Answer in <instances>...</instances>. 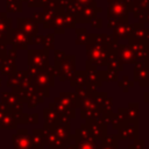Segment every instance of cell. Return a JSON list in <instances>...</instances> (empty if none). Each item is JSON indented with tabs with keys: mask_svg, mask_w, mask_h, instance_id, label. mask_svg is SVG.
<instances>
[{
	"mask_svg": "<svg viewBox=\"0 0 149 149\" xmlns=\"http://www.w3.org/2000/svg\"><path fill=\"white\" fill-rule=\"evenodd\" d=\"M70 85L71 87H74V88L79 86H86V72L74 71L70 78Z\"/></svg>",
	"mask_w": 149,
	"mask_h": 149,
	"instance_id": "cell-16",
	"label": "cell"
},
{
	"mask_svg": "<svg viewBox=\"0 0 149 149\" xmlns=\"http://www.w3.org/2000/svg\"><path fill=\"white\" fill-rule=\"evenodd\" d=\"M132 1H133L134 8L149 10V0H132Z\"/></svg>",
	"mask_w": 149,
	"mask_h": 149,
	"instance_id": "cell-27",
	"label": "cell"
},
{
	"mask_svg": "<svg viewBox=\"0 0 149 149\" xmlns=\"http://www.w3.org/2000/svg\"><path fill=\"white\" fill-rule=\"evenodd\" d=\"M76 149H98V141L94 139H86L74 142Z\"/></svg>",
	"mask_w": 149,
	"mask_h": 149,
	"instance_id": "cell-21",
	"label": "cell"
},
{
	"mask_svg": "<svg viewBox=\"0 0 149 149\" xmlns=\"http://www.w3.org/2000/svg\"><path fill=\"white\" fill-rule=\"evenodd\" d=\"M101 142H102V144H107V146H118L119 140L116 139L115 134H108L107 133L105 135V137L101 140Z\"/></svg>",
	"mask_w": 149,
	"mask_h": 149,
	"instance_id": "cell-26",
	"label": "cell"
},
{
	"mask_svg": "<svg viewBox=\"0 0 149 149\" xmlns=\"http://www.w3.org/2000/svg\"><path fill=\"white\" fill-rule=\"evenodd\" d=\"M80 107V111H93V109H97V108H100L99 105L94 101V99L92 98V94L91 92L81 98H79V106Z\"/></svg>",
	"mask_w": 149,
	"mask_h": 149,
	"instance_id": "cell-15",
	"label": "cell"
},
{
	"mask_svg": "<svg viewBox=\"0 0 149 149\" xmlns=\"http://www.w3.org/2000/svg\"><path fill=\"white\" fill-rule=\"evenodd\" d=\"M86 87L93 92L99 88L104 80H102V71H98L95 66H92L90 64H86Z\"/></svg>",
	"mask_w": 149,
	"mask_h": 149,
	"instance_id": "cell-5",
	"label": "cell"
},
{
	"mask_svg": "<svg viewBox=\"0 0 149 149\" xmlns=\"http://www.w3.org/2000/svg\"><path fill=\"white\" fill-rule=\"evenodd\" d=\"M114 52L118 56L120 63L122 65L125 64H135L136 59L134 56V52L128 43H116L114 45Z\"/></svg>",
	"mask_w": 149,
	"mask_h": 149,
	"instance_id": "cell-6",
	"label": "cell"
},
{
	"mask_svg": "<svg viewBox=\"0 0 149 149\" xmlns=\"http://www.w3.org/2000/svg\"><path fill=\"white\" fill-rule=\"evenodd\" d=\"M90 24H91L92 27L97 28V29H100V28L102 27V19L99 17V16H95V17H93V19L90 21Z\"/></svg>",
	"mask_w": 149,
	"mask_h": 149,
	"instance_id": "cell-31",
	"label": "cell"
},
{
	"mask_svg": "<svg viewBox=\"0 0 149 149\" xmlns=\"http://www.w3.org/2000/svg\"><path fill=\"white\" fill-rule=\"evenodd\" d=\"M90 92H91V91H90L86 86H79V87H76V91H74V93L78 95V98H81V97L88 94Z\"/></svg>",
	"mask_w": 149,
	"mask_h": 149,
	"instance_id": "cell-30",
	"label": "cell"
},
{
	"mask_svg": "<svg viewBox=\"0 0 149 149\" xmlns=\"http://www.w3.org/2000/svg\"><path fill=\"white\" fill-rule=\"evenodd\" d=\"M116 43L111 44V45L100 44V43H87V44H85L86 55H87L86 64H90V65L95 66V68L106 66L107 58H108L109 54L114 52V45Z\"/></svg>",
	"mask_w": 149,
	"mask_h": 149,
	"instance_id": "cell-1",
	"label": "cell"
},
{
	"mask_svg": "<svg viewBox=\"0 0 149 149\" xmlns=\"http://www.w3.org/2000/svg\"><path fill=\"white\" fill-rule=\"evenodd\" d=\"M64 149H76V144H70V143H69Z\"/></svg>",
	"mask_w": 149,
	"mask_h": 149,
	"instance_id": "cell-37",
	"label": "cell"
},
{
	"mask_svg": "<svg viewBox=\"0 0 149 149\" xmlns=\"http://www.w3.org/2000/svg\"><path fill=\"white\" fill-rule=\"evenodd\" d=\"M71 1L76 5L81 6V7H84V6H97L95 0H71Z\"/></svg>",
	"mask_w": 149,
	"mask_h": 149,
	"instance_id": "cell-29",
	"label": "cell"
},
{
	"mask_svg": "<svg viewBox=\"0 0 149 149\" xmlns=\"http://www.w3.org/2000/svg\"><path fill=\"white\" fill-rule=\"evenodd\" d=\"M143 97H144V99H143V100H144V102L149 105V92H144Z\"/></svg>",
	"mask_w": 149,
	"mask_h": 149,
	"instance_id": "cell-35",
	"label": "cell"
},
{
	"mask_svg": "<svg viewBox=\"0 0 149 149\" xmlns=\"http://www.w3.org/2000/svg\"><path fill=\"white\" fill-rule=\"evenodd\" d=\"M133 144H130L128 147V149H144V141L143 140H140L139 137L133 140Z\"/></svg>",
	"mask_w": 149,
	"mask_h": 149,
	"instance_id": "cell-28",
	"label": "cell"
},
{
	"mask_svg": "<svg viewBox=\"0 0 149 149\" xmlns=\"http://www.w3.org/2000/svg\"><path fill=\"white\" fill-rule=\"evenodd\" d=\"M56 65L61 80H70L71 76L76 71V57L73 55H65L62 59L56 61Z\"/></svg>",
	"mask_w": 149,
	"mask_h": 149,
	"instance_id": "cell-3",
	"label": "cell"
},
{
	"mask_svg": "<svg viewBox=\"0 0 149 149\" xmlns=\"http://www.w3.org/2000/svg\"><path fill=\"white\" fill-rule=\"evenodd\" d=\"M86 139H92V137L90 135L87 125L86 123H83V125H80L79 128L76 129L73 140H74V142H77V141H81V140H86Z\"/></svg>",
	"mask_w": 149,
	"mask_h": 149,
	"instance_id": "cell-20",
	"label": "cell"
},
{
	"mask_svg": "<svg viewBox=\"0 0 149 149\" xmlns=\"http://www.w3.org/2000/svg\"><path fill=\"white\" fill-rule=\"evenodd\" d=\"M149 78V65H146L144 62H136L133 71V80L139 83Z\"/></svg>",
	"mask_w": 149,
	"mask_h": 149,
	"instance_id": "cell-14",
	"label": "cell"
},
{
	"mask_svg": "<svg viewBox=\"0 0 149 149\" xmlns=\"http://www.w3.org/2000/svg\"><path fill=\"white\" fill-rule=\"evenodd\" d=\"M91 94H92V98L94 99V101L100 106L104 101H105V99L108 97V93L107 92H99V91H93V92H91Z\"/></svg>",
	"mask_w": 149,
	"mask_h": 149,
	"instance_id": "cell-25",
	"label": "cell"
},
{
	"mask_svg": "<svg viewBox=\"0 0 149 149\" xmlns=\"http://www.w3.org/2000/svg\"><path fill=\"white\" fill-rule=\"evenodd\" d=\"M143 23H149V10L146 13L144 19H143Z\"/></svg>",
	"mask_w": 149,
	"mask_h": 149,
	"instance_id": "cell-36",
	"label": "cell"
},
{
	"mask_svg": "<svg viewBox=\"0 0 149 149\" xmlns=\"http://www.w3.org/2000/svg\"><path fill=\"white\" fill-rule=\"evenodd\" d=\"M102 8L98 6H84L80 7L79 10L73 15L76 21L79 23H90V21L97 16L98 13H101Z\"/></svg>",
	"mask_w": 149,
	"mask_h": 149,
	"instance_id": "cell-8",
	"label": "cell"
},
{
	"mask_svg": "<svg viewBox=\"0 0 149 149\" xmlns=\"http://www.w3.org/2000/svg\"><path fill=\"white\" fill-rule=\"evenodd\" d=\"M58 113H63L70 109H76L79 106V98L74 92H63L55 101Z\"/></svg>",
	"mask_w": 149,
	"mask_h": 149,
	"instance_id": "cell-4",
	"label": "cell"
},
{
	"mask_svg": "<svg viewBox=\"0 0 149 149\" xmlns=\"http://www.w3.org/2000/svg\"><path fill=\"white\" fill-rule=\"evenodd\" d=\"M107 16L119 21H128V14L134 10L132 0H107Z\"/></svg>",
	"mask_w": 149,
	"mask_h": 149,
	"instance_id": "cell-2",
	"label": "cell"
},
{
	"mask_svg": "<svg viewBox=\"0 0 149 149\" xmlns=\"http://www.w3.org/2000/svg\"><path fill=\"white\" fill-rule=\"evenodd\" d=\"M74 31L77 34L76 44L84 45V44H87V43L92 42V35L93 34H88L85 28H74Z\"/></svg>",
	"mask_w": 149,
	"mask_h": 149,
	"instance_id": "cell-17",
	"label": "cell"
},
{
	"mask_svg": "<svg viewBox=\"0 0 149 149\" xmlns=\"http://www.w3.org/2000/svg\"><path fill=\"white\" fill-rule=\"evenodd\" d=\"M98 149H118V146H107V144H99Z\"/></svg>",
	"mask_w": 149,
	"mask_h": 149,
	"instance_id": "cell-33",
	"label": "cell"
},
{
	"mask_svg": "<svg viewBox=\"0 0 149 149\" xmlns=\"http://www.w3.org/2000/svg\"><path fill=\"white\" fill-rule=\"evenodd\" d=\"M116 23H118V20H115L114 17H109V16H107V27L111 29V28H114L115 26H116Z\"/></svg>",
	"mask_w": 149,
	"mask_h": 149,
	"instance_id": "cell-32",
	"label": "cell"
},
{
	"mask_svg": "<svg viewBox=\"0 0 149 149\" xmlns=\"http://www.w3.org/2000/svg\"><path fill=\"white\" fill-rule=\"evenodd\" d=\"M130 36L149 43V28H147L144 23H130Z\"/></svg>",
	"mask_w": 149,
	"mask_h": 149,
	"instance_id": "cell-12",
	"label": "cell"
},
{
	"mask_svg": "<svg viewBox=\"0 0 149 149\" xmlns=\"http://www.w3.org/2000/svg\"><path fill=\"white\" fill-rule=\"evenodd\" d=\"M144 63H146V65H149V43H148V47H147V57H146Z\"/></svg>",
	"mask_w": 149,
	"mask_h": 149,
	"instance_id": "cell-34",
	"label": "cell"
},
{
	"mask_svg": "<svg viewBox=\"0 0 149 149\" xmlns=\"http://www.w3.org/2000/svg\"><path fill=\"white\" fill-rule=\"evenodd\" d=\"M128 121V116H127V108H122V107H119L118 111L111 116V121H109V125H112V128L114 129H119L120 127H122L126 122Z\"/></svg>",
	"mask_w": 149,
	"mask_h": 149,
	"instance_id": "cell-13",
	"label": "cell"
},
{
	"mask_svg": "<svg viewBox=\"0 0 149 149\" xmlns=\"http://www.w3.org/2000/svg\"><path fill=\"white\" fill-rule=\"evenodd\" d=\"M116 139L120 141L135 140L139 137V122L127 121L122 127L118 129V134H115Z\"/></svg>",
	"mask_w": 149,
	"mask_h": 149,
	"instance_id": "cell-7",
	"label": "cell"
},
{
	"mask_svg": "<svg viewBox=\"0 0 149 149\" xmlns=\"http://www.w3.org/2000/svg\"><path fill=\"white\" fill-rule=\"evenodd\" d=\"M128 44L132 48L135 59L136 62H144L146 57H147V47H148V42H144L142 40H137L133 36L128 37Z\"/></svg>",
	"mask_w": 149,
	"mask_h": 149,
	"instance_id": "cell-9",
	"label": "cell"
},
{
	"mask_svg": "<svg viewBox=\"0 0 149 149\" xmlns=\"http://www.w3.org/2000/svg\"><path fill=\"white\" fill-rule=\"evenodd\" d=\"M85 123L87 125L91 137L97 140V141H101L105 137V135L108 133L107 132V126L98 122L97 120H86Z\"/></svg>",
	"mask_w": 149,
	"mask_h": 149,
	"instance_id": "cell-10",
	"label": "cell"
},
{
	"mask_svg": "<svg viewBox=\"0 0 149 149\" xmlns=\"http://www.w3.org/2000/svg\"><path fill=\"white\" fill-rule=\"evenodd\" d=\"M127 116H128V121L139 122V104L137 102H129L128 104Z\"/></svg>",
	"mask_w": 149,
	"mask_h": 149,
	"instance_id": "cell-19",
	"label": "cell"
},
{
	"mask_svg": "<svg viewBox=\"0 0 149 149\" xmlns=\"http://www.w3.org/2000/svg\"><path fill=\"white\" fill-rule=\"evenodd\" d=\"M134 85V80H130V78L128 76H125L121 80H118V86L125 92L127 93L129 91V88H132Z\"/></svg>",
	"mask_w": 149,
	"mask_h": 149,
	"instance_id": "cell-23",
	"label": "cell"
},
{
	"mask_svg": "<svg viewBox=\"0 0 149 149\" xmlns=\"http://www.w3.org/2000/svg\"><path fill=\"white\" fill-rule=\"evenodd\" d=\"M99 107H100L101 113H104V114H112L113 113V98L108 95L105 99V101Z\"/></svg>",
	"mask_w": 149,
	"mask_h": 149,
	"instance_id": "cell-22",
	"label": "cell"
},
{
	"mask_svg": "<svg viewBox=\"0 0 149 149\" xmlns=\"http://www.w3.org/2000/svg\"><path fill=\"white\" fill-rule=\"evenodd\" d=\"M102 80L104 81H118V72L114 70H106L102 71Z\"/></svg>",
	"mask_w": 149,
	"mask_h": 149,
	"instance_id": "cell-24",
	"label": "cell"
},
{
	"mask_svg": "<svg viewBox=\"0 0 149 149\" xmlns=\"http://www.w3.org/2000/svg\"><path fill=\"white\" fill-rule=\"evenodd\" d=\"M106 66H107L108 70H114V71H116V72L123 71V65L120 63V61H119L118 56L115 55V52L109 54V56H108V58H107V64H106Z\"/></svg>",
	"mask_w": 149,
	"mask_h": 149,
	"instance_id": "cell-18",
	"label": "cell"
},
{
	"mask_svg": "<svg viewBox=\"0 0 149 149\" xmlns=\"http://www.w3.org/2000/svg\"><path fill=\"white\" fill-rule=\"evenodd\" d=\"M130 36V23L129 21H119L116 26L113 28L112 37L115 41L120 40H128Z\"/></svg>",
	"mask_w": 149,
	"mask_h": 149,
	"instance_id": "cell-11",
	"label": "cell"
}]
</instances>
